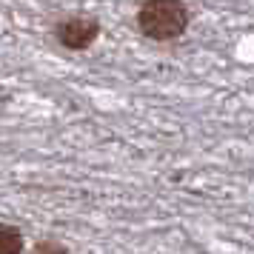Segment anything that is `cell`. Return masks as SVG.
I'll return each instance as SVG.
<instances>
[{"instance_id": "cell-1", "label": "cell", "mask_w": 254, "mask_h": 254, "mask_svg": "<svg viewBox=\"0 0 254 254\" xmlns=\"http://www.w3.org/2000/svg\"><path fill=\"white\" fill-rule=\"evenodd\" d=\"M191 12L183 0H146L137 9V29L143 37L169 43L186 35Z\"/></svg>"}, {"instance_id": "cell-2", "label": "cell", "mask_w": 254, "mask_h": 254, "mask_svg": "<svg viewBox=\"0 0 254 254\" xmlns=\"http://www.w3.org/2000/svg\"><path fill=\"white\" fill-rule=\"evenodd\" d=\"M55 37H58V43L63 49L83 52V49H89L100 37V23L94 17H86V14H74V17L60 20L58 29H55Z\"/></svg>"}, {"instance_id": "cell-3", "label": "cell", "mask_w": 254, "mask_h": 254, "mask_svg": "<svg viewBox=\"0 0 254 254\" xmlns=\"http://www.w3.org/2000/svg\"><path fill=\"white\" fill-rule=\"evenodd\" d=\"M23 231L17 226L0 223V254H23Z\"/></svg>"}, {"instance_id": "cell-4", "label": "cell", "mask_w": 254, "mask_h": 254, "mask_svg": "<svg viewBox=\"0 0 254 254\" xmlns=\"http://www.w3.org/2000/svg\"><path fill=\"white\" fill-rule=\"evenodd\" d=\"M32 254H71V252L58 240H40V243H35Z\"/></svg>"}]
</instances>
